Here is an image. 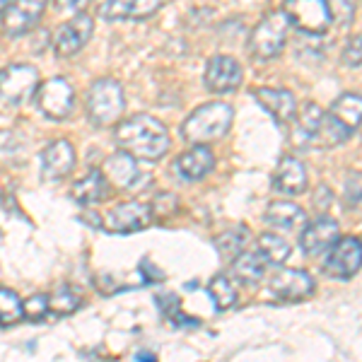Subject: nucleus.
I'll list each match as a JSON object with an SVG mask.
<instances>
[{
    "instance_id": "39448f33",
    "label": "nucleus",
    "mask_w": 362,
    "mask_h": 362,
    "mask_svg": "<svg viewBox=\"0 0 362 362\" xmlns=\"http://www.w3.org/2000/svg\"><path fill=\"white\" fill-rule=\"evenodd\" d=\"M288 20L283 13H271L259 22L249 34V54L261 61L276 58L288 42Z\"/></svg>"
},
{
    "instance_id": "9b49d317",
    "label": "nucleus",
    "mask_w": 362,
    "mask_h": 362,
    "mask_svg": "<svg viewBox=\"0 0 362 362\" xmlns=\"http://www.w3.org/2000/svg\"><path fill=\"white\" fill-rule=\"evenodd\" d=\"M268 288L280 300H305L314 293V278L307 271H300V268H278L271 276Z\"/></svg>"
},
{
    "instance_id": "f03ea898",
    "label": "nucleus",
    "mask_w": 362,
    "mask_h": 362,
    "mask_svg": "<svg viewBox=\"0 0 362 362\" xmlns=\"http://www.w3.org/2000/svg\"><path fill=\"white\" fill-rule=\"evenodd\" d=\"M235 112H232L230 104L225 102H208L203 107H198L189 119L181 126V138L186 143L194 145H206L215 143V140L225 138L227 131L232 126Z\"/></svg>"
},
{
    "instance_id": "dca6fc26",
    "label": "nucleus",
    "mask_w": 362,
    "mask_h": 362,
    "mask_svg": "<svg viewBox=\"0 0 362 362\" xmlns=\"http://www.w3.org/2000/svg\"><path fill=\"white\" fill-rule=\"evenodd\" d=\"M307 169L297 157H283L273 174V191L283 196H302L307 191Z\"/></svg>"
},
{
    "instance_id": "ddd939ff",
    "label": "nucleus",
    "mask_w": 362,
    "mask_h": 362,
    "mask_svg": "<svg viewBox=\"0 0 362 362\" xmlns=\"http://www.w3.org/2000/svg\"><path fill=\"white\" fill-rule=\"evenodd\" d=\"M341 237V227L334 218L321 215L314 223H309L300 235V247L307 256H319L334 247V242Z\"/></svg>"
},
{
    "instance_id": "393cba45",
    "label": "nucleus",
    "mask_w": 362,
    "mask_h": 362,
    "mask_svg": "<svg viewBox=\"0 0 362 362\" xmlns=\"http://www.w3.org/2000/svg\"><path fill=\"white\" fill-rule=\"evenodd\" d=\"M247 237H249L247 227L237 225L235 230H227L218 239H215V247H218L220 256H223V261H232L237 254H242L244 244H247Z\"/></svg>"
},
{
    "instance_id": "423d86ee",
    "label": "nucleus",
    "mask_w": 362,
    "mask_h": 362,
    "mask_svg": "<svg viewBox=\"0 0 362 362\" xmlns=\"http://www.w3.org/2000/svg\"><path fill=\"white\" fill-rule=\"evenodd\" d=\"M34 95H37L39 112L51 121H66L75 109V90L63 78L46 80L42 87H37Z\"/></svg>"
},
{
    "instance_id": "6e6552de",
    "label": "nucleus",
    "mask_w": 362,
    "mask_h": 362,
    "mask_svg": "<svg viewBox=\"0 0 362 362\" xmlns=\"http://www.w3.org/2000/svg\"><path fill=\"white\" fill-rule=\"evenodd\" d=\"M92 32H95V22H92V17L85 13H75L73 20L63 22L61 27L56 29L54 34V51L61 58H70L78 54L83 46L92 39Z\"/></svg>"
},
{
    "instance_id": "c756f323",
    "label": "nucleus",
    "mask_w": 362,
    "mask_h": 362,
    "mask_svg": "<svg viewBox=\"0 0 362 362\" xmlns=\"http://www.w3.org/2000/svg\"><path fill=\"white\" fill-rule=\"evenodd\" d=\"M331 13V22L346 27L355 20V0H326Z\"/></svg>"
},
{
    "instance_id": "f704fd0d",
    "label": "nucleus",
    "mask_w": 362,
    "mask_h": 362,
    "mask_svg": "<svg viewBox=\"0 0 362 362\" xmlns=\"http://www.w3.org/2000/svg\"><path fill=\"white\" fill-rule=\"evenodd\" d=\"M360 34H355L353 39L348 42L346 51H343V63H346L348 68H360Z\"/></svg>"
},
{
    "instance_id": "5701e85b",
    "label": "nucleus",
    "mask_w": 362,
    "mask_h": 362,
    "mask_svg": "<svg viewBox=\"0 0 362 362\" xmlns=\"http://www.w3.org/2000/svg\"><path fill=\"white\" fill-rule=\"evenodd\" d=\"M331 116L336 121H341L350 133H355L360 128V114H362V99L358 92H343L341 97L331 104Z\"/></svg>"
},
{
    "instance_id": "20e7f679",
    "label": "nucleus",
    "mask_w": 362,
    "mask_h": 362,
    "mask_svg": "<svg viewBox=\"0 0 362 362\" xmlns=\"http://www.w3.org/2000/svg\"><path fill=\"white\" fill-rule=\"evenodd\" d=\"M283 15L290 27L307 37H321L331 27V13L326 0H285Z\"/></svg>"
},
{
    "instance_id": "6ab92c4d",
    "label": "nucleus",
    "mask_w": 362,
    "mask_h": 362,
    "mask_svg": "<svg viewBox=\"0 0 362 362\" xmlns=\"http://www.w3.org/2000/svg\"><path fill=\"white\" fill-rule=\"evenodd\" d=\"M104 177L112 181L114 186H119V189H136V184L143 179V174H140L136 165V157L119 150V153H114L104 162Z\"/></svg>"
},
{
    "instance_id": "aec40b11",
    "label": "nucleus",
    "mask_w": 362,
    "mask_h": 362,
    "mask_svg": "<svg viewBox=\"0 0 362 362\" xmlns=\"http://www.w3.org/2000/svg\"><path fill=\"white\" fill-rule=\"evenodd\" d=\"M70 196L80 203V206H92V203H102L109 198V179L104 177L99 169H92L87 177L75 181Z\"/></svg>"
},
{
    "instance_id": "2f4dec72",
    "label": "nucleus",
    "mask_w": 362,
    "mask_h": 362,
    "mask_svg": "<svg viewBox=\"0 0 362 362\" xmlns=\"http://www.w3.org/2000/svg\"><path fill=\"white\" fill-rule=\"evenodd\" d=\"M177 210H179V198L174 196V194H160V196L155 198L153 206H150V213H153V218H160V220L172 218Z\"/></svg>"
},
{
    "instance_id": "1a4fd4ad",
    "label": "nucleus",
    "mask_w": 362,
    "mask_h": 362,
    "mask_svg": "<svg viewBox=\"0 0 362 362\" xmlns=\"http://www.w3.org/2000/svg\"><path fill=\"white\" fill-rule=\"evenodd\" d=\"M362 264V247L358 237H338L334 242V247L329 251V259L324 264L326 276L338 278V280H348L353 276H358Z\"/></svg>"
},
{
    "instance_id": "58836bf2",
    "label": "nucleus",
    "mask_w": 362,
    "mask_h": 362,
    "mask_svg": "<svg viewBox=\"0 0 362 362\" xmlns=\"http://www.w3.org/2000/svg\"><path fill=\"white\" fill-rule=\"evenodd\" d=\"M138 360H155V353H138Z\"/></svg>"
},
{
    "instance_id": "473e14b6",
    "label": "nucleus",
    "mask_w": 362,
    "mask_h": 362,
    "mask_svg": "<svg viewBox=\"0 0 362 362\" xmlns=\"http://www.w3.org/2000/svg\"><path fill=\"white\" fill-rule=\"evenodd\" d=\"M162 8V0H131L128 20H148Z\"/></svg>"
},
{
    "instance_id": "2eb2a0df",
    "label": "nucleus",
    "mask_w": 362,
    "mask_h": 362,
    "mask_svg": "<svg viewBox=\"0 0 362 362\" xmlns=\"http://www.w3.org/2000/svg\"><path fill=\"white\" fill-rule=\"evenodd\" d=\"M150 223H153L150 206H145V203H136V201L121 203V206H116L112 213L107 215V227L112 232H121V235L140 232V230H145Z\"/></svg>"
},
{
    "instance_id": "a878e982",
    "label": "nucleus",
    "mask_w": 362,
    "mask_h": 362,
    "mask_svg": "<svg viewBox=\"0 0 362 362\" xmlns=\"http://www.w3.org/2000/svg\"><path fill=\"white\" fill-rule=\"evenodd\" d=\"M208 295H210V300H213V305H215L218 312H227V309L237 302L235 285H232L225 276H215L213 280H210V283H208Z\"/></svg>"
},
{
    "instance_id": "e433bc0d",
    "label": "nucleus",
    "mask_w": 362,
    "mask_h": 362,
    "mask_svg": "<svg viewBox=\"0 0 362 362\" xmlns=\"http://www.w3.org/2000/svg\"><path fill=\"white\" fill-rule=\"evenodd\" d=\"M140 271H143L145 276H148V278H145V280H148V283H150V280H153V278H157V280L165 278V276H162V271H157V268L150 266V261H143V264H140Z\"/></svg>"
},
{
    "instance_id": "7ed1b4c3",
    "label": "nucleus",
    "mask_w": 362,
    "mask_h": 362,
    "mask_svg": "<svg viewBox=\"0 0 362 362\" xmlns=\"http://www.w3.org/2000/svg\"><path fill=\"white\" fill-rule=\"evenodd\" d=\"M124 109H126V97L119 80L99 78L92 83L90 92H87V119L92 121V126L107 128L119 124Z\"/></svg>"
},
{
    "instance_id": "c85d7f7f",
    "label": "nucleus",
    "mask_w": 362,
    "mask_h": 362,
    "mask_svg": "<svg viewBox=\"0 0 362 362\" xmlns=\"http://www.w3.org/2000/svg\"><path fill=\"white\" fill-rule=\"evenodd\" d=\"M22 319V300L15 290L0 288V326H13Z\"/></svg>"
},
{
    "instance_id": "0eeeda50",
    "label": "nucleus",
    "mask_w": 362,
    "mask_h": 362,
    "mask_svg": "<svg viewBox=\"0 0 362 362\" xmlns=\"http://www.w3.org/2000/svg\"><path fill=\"white\" fill-rule=\"evenodd\" d=\"M39 87V73L27 63H13L0 70V97L10 104H25Z\"/></svg>"
},
{
    "instance_id": "f3484780",
    "label": "nucleus",
    "mask_w": 362,
    "mask_h": 362,
    "mask_svg": "<svg viewBox=\"0 0 362 362\" xmlns=\"http://www.w3.org/2000/svg\"><path fill=\"white\" fill-rule=\"evenodd\" d=\"M251 97L266 109L278 124H288L295 119L297 112V99L290 90H276V87H259L251 90Z\"/></svg>"
},
{
    "instance_id": "cd10ccee",
    "label": "nucleus",
    "mask_w": 362,
    "mask_h": 362,
    "mask_svg": "<svg viewBox=\"0 0 362 362\" xmlns=\"http://www.w3.org/2000/svg\"><path fill=\"white\" fill-rule=\"evenodd\" d=\"M259 254L264 256L268 264L280 266L290 256V244L278 235H261L259 237Z\"/></svg>"
},
{
    "instance_id": "a211bd4d",
    "label": "nucleus",
    "mask_w": 362,
    "mask_h": 362,
    "mask_svg": "<svg viewBox=\"0 0 362 362\" xmlns=\"http://www.w3.org/2000/svg\"><path fill=\"white\" fill-rule=\"evenodd\" d=\"M215 167V157L208 148L198 145V148L189 150V153L179 155L174 160V172H177L179 179L184 181H201L206 179Z\"/></svg>"
},
{
    "instance_id": "9d476101",
    "label": "nucleus",
    "mask_w": 362,
    "mask_h": 362,
    "mask_svg": "<svg viewBox=\"0 0 362 362\" xmlns=\"http://www.w3.org/2000/svg\"><path fill=\"white\" fill-rule=\"evenodd\" d=\"M46 3L49 0H13V5L3 13V32L8 37H22L32 32V27L42 20Z\"/></svg>"
},
{
    "instance_id": "4468645a",
    "label": "nucleus",
    "mask_w": 362,
    "mask_h": 362,
    "mask_svg": "<svg viewBox=\"0 0 362 362\" xmlns=\"http://www.w3.org/2000/svg\"><path fill=\"white\" fill-rule=\"evenodd\" d=\"M75 167V150L70 140H54L42 153V179L61 181L66 179Z\"/></svg>"
},
{
    "instance_id": "4c0bfd02",
    "label": "nucleus",
    "mask_w": 362,
    "mask_h": 362,
    "mask_svg": "<svg viewBox=\"0 0 362 362\" xmlns=\"http://www.w3.org/2000/svg\"><path fill=\"white\" fill-rule=\"evenodd\" d=\"M10 5H13V0H0V13H5Z\"/></svg>"
},
{
    "instance_id": "f8f14e48",
    "label": "nucleus",
    "mask_w": 362,
    "mask_h": 362,
    "mask_svg": "<svg viewBox=\"0 0 362 362\" xmlns=\"http://www.w3.org/2000/svg\"><path fill=\"white\" fill-rule=\"evenodd\" d=\"M242 85V66L230 56H213L206 66V87L213 95H227Z\"/></svg>"
},
{
    "instance_id": "b1692460",
    "label": "nucleus",
    "mask_w": 362,
    "mask_h": 362,
    "mask_svg": "<svg viewBox=\"0 0 362 362\" xmlns=\"http://www.w3.org/2000/svg\"><path fill=\"white\" fill-rule=\"evenodd\" d=\"M350 136H353V133H350L341 121H336L331 114H324V119H321L317 133H314V138H312V145H317L321 150H329V148H336V145L346 143Z\"/></svg>"
},
{
    "instance_id": "72a5a7b5",
    "label": "nucleus",
    "mask_w": 362,
    "mask_h": 362,
    "mask_svg": "<svg viewBox=\"0 0 362 362\" xmlns=\"http://www.w3.org/2000/svg\"><path fill=\"white\" fill-rule=\"evenodd\" d=\"M346 208L348 210L360 208V172H350L346 179Z\"/></svg>"
},
{
    "instance_id": "c9c22d12",
    "label": "nucleus",
    "mask_w": 362,
    "mask_h": 362,
    "mask_svg": "<svg viewBox=\"0 0 362 362\" xmlns=\"http://www.w3.org/2000/svg\"><path fill=\"white\" fill-rule=\"evenodd\" d=\"M90 0H56V10L61 13H83Z\"/></svg>"
},
{
    "instance_id": "412c9836",
    "label": "nucleus",
    "mask_w": 362,
    "mask_h": 362,
    "mask_svg": "<svg viewBox=\"0 0 362 362\" xmlns=\"http://www.w3.org/2000/svg\"><path fill=\"white\" fill-rule=\"evenodd\" d=\"M232 273H235L239 283L254 288V285L261 283V278L266 273V259L259 251H242V254H237L232 259Z\"/></svg>"
},
{
    "instance_id": "bb28decb",
    "label": "nucleus",
    "mask_w": 362,
    "mask_h": 362,
    "mask_svg": "<svg viewBox=\"0 0 362 362\" xmlns=\"http://www.w3.org/2000/svg\"><path fill=\"white\" fill-rule=\"evenodd\" d=\"M80 305H83V297L75 293L73 288H68V285L58 288L56 293L49 297V312H54L56 317H68V314L78 312Z\"/></svg>"
},
{
    "instance_id": "7c9ffc66",
    "label": "nucleus",
    "mask_w": 362,
    "mask_h": 362,
    "mask_svg": "<svg viewBox=\"0 0 362 362\" xmlns=\"http://www.w3.org/2000/svg\"><path fill=\"white\" fill-rule=\"evenodd\" d=\"M46 314H49V295H32L27 302H22V317L29 321H42Z\"/></svg>"
},
{
    "instance_id": "f257e3e1",
    "label": "nucleus",
    "mask_w": 362,
    "mask_h": 362,
    "mask_svg": "<svg viewBox=\"0 0 362 362\" xmlns=\"http://www.w3.org/2000/svg\"><path fill=\"white\" fill-rule=\"evenodd\" d=\"M116 143L121 150L133 155L136 160L155 162L167 155L169 131L162 121L150 114H136L116 126Z\"/></svg>"
},
{
    "instance_id": "4be33fe9",
    "label": "nucleus",
    "mask_w": 362,
    "mask_h": 362,
    "mask_svg": "<svg viewBox=\"0 0 362 362\" xmlns=\"http://www.w3.org/2000/svg\"><path fill=\"white\" fill-rule=\"evenodd\" d=\"M266 223L278 227V230H295L305 223V210H302L297 203L293 201H273L271 206L266 208Z\"/></svg>"
}]
</instances>
